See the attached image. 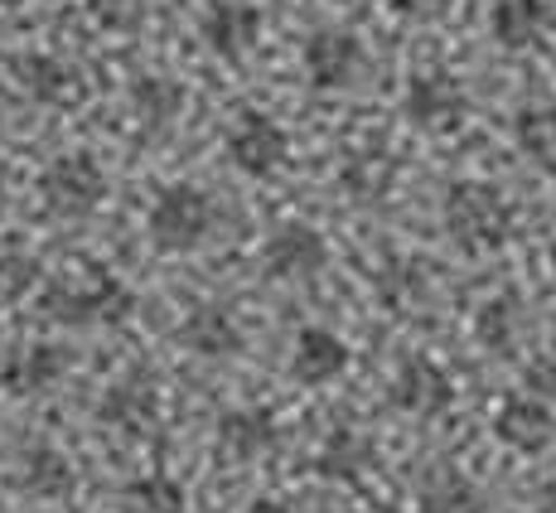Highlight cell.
Here are the masks:
<instances>
[{"mask_svg": "<svg viewBox=\"0 0 556 513\" xmlns=\"http://www.w3.org/2000/svg\"><path fill=\"white\" fill-rule=\"evenodd\" d=\"M522 388H528V398H538V402L556 398V359H547V354L528 359V368H522Z\"/></svg>", "mask_w": 556, "mask_h": 513, "instance_id": "obj_27", "label": "cell"}, {"mask_svg": "<svg viewBox=\"0 0 556 513\" xmlns=\"http://www.w3.org/2000/svg\"><path fill=\"white\" fill-rule=\"evenodd\" d=\"M552 266H556V242H552Z\"/></svg>", "mask_w": 556, "mask_h": 513, "instance_id": "obj_33", "label": "cell"}, {"mask_svg": "<svg viewBox=\"0 0 556 513\" xmlns=\"http://www.w3.org/2000/svg\"><path fill=\"white\" fill-rule=\"evenodd\" d=\"M213 218L218 209L199 185H165L146 213V233L160 252H194L213 233Z\"/></svg>", "mask_w": 556, "mask_h": 513, "instance_id": "obj_3", "label": "cell"}, {"mask_svg": "<svg viewBox=\"0 0 556 513\" xmlns=\"http://www.w3.org/2000/svg\"><path fill=\"white\" fill-rule=\"evenodd\" d=\"M445 233L465 252H494V248H504L513 233V209L494 185L459 179V185H451V195H445Z\"/></svg>", "mask_w": 556, "mask_h": 513, "instance_id": "obj_2", "label": "cell"}, {"mask_svg": "<svg viewBox=\"0 0 556 513\" xmlns=\"http://www.w3.org/2000/svg\"><path fill=\"white\" fill-rule=\"evenodd\" d=\"M0 5H5V10H15V5H25V0H0Z\"/></svg>", "mask_w": 556, "mask_h": 513, "instance_id": "obj_32", "label": "cell"}, {"mask_svg": "<svg viewBox=\"0 0 556 513\" xmlns=\"http://www.w3.org/2000/svg\"><path fill=\"white\" fill-rule=\"evenodd\" d=\"M15 485H20V495L45 499V504H59V499H68L73 489H78V470H73V461L59 451V446L35 441V446L20 451Z\"/></svg>", "mask_w": 556, "mask_h": 513, "instance_id": "obj_15", "label": "cell"}, {"mask_svg": "<svg viewBox=\"0 0 556 513\" xmlns=\"http://www.w3.org/2000/svg\"><path fill=\"white\" fill-rule=\"evenodd\" d=\"M242 513H291V509H286L281 499H252V504L242 509Z\"/></svg>", "mask_w": 556, "mask_h": 513, "instance_id": "obj_30", "label": "cell"}, {"mask_svg": "<svg viewBox=\"0 0 556 513\" xmlns=\"http://www.w3.org/2000/svg\"><path fill=\"white\" fill-rule=\"evenodd\" d=\"M402 107L421 132L445 136L469 116V92L459 88V78H451V73H421V78H412Z\"/></svg>", "mask_w": 556, "mask_h": 513, "instance_id": "obj_9", "label": "cell"}, {"mask_svg": "<svg viewBox=\"0 0 556 513\" xmlns=\"http://www.w3.org/2000/svg\"><path fill=\"white\" fill-rule=\"evenodd\" d=\"M262 266L271 281H315L329 266V242L309 223H281L262 242Z\"/></svg>", "mask_w": 556, "mask_h": 513, "instance_id": "obj_5", "label": "cell"}, {"mask_svg": "<svg viewBox=\"0 0 556 513\" xmlns=\"http://www.w3.org/2000/svg\"><path fill=\"white\" fill-rule=\"evenodd\" d=\"M349 345L334 335V329L325 325H309L295 335V349H291V378L305 383V388H325V383H334L339 373L349 368Z\"/></svg>", "mask_w": 556, "mask_h": 513, "instance_id": "obj_17", "label": "cell"}, {"mask_svg": "<svg viewBox=\"0 0 556 513\" xmlns=\"http://www.w3.org/2000/svg\"><path fill=\"white\" fill-rule=\"evenodd\" d=\"M392 10H397L402 20H421V25H431V20L451 15V0H388Z\"/></svg>", "mask_w": 556, "mask_h": 513, "instance_id": "obj_29", "label": "cell"}, {"mask_svg": "<svg viewBox=\"0 0 556 513\" xmlns=\"http://www.w3.org/2000/svg\"><path fill=\"white\" fill-rule=\"evenodd\" d=\"M199 35L208 39V49L228 63H242V53L262 35V10L252 0H213L199 20Z\"/></svg>", "mask_w": 556, "mask_h": 513, "instance_id": "obj_14", "label": "cell"}, {"mask_svg": "<svg viewBox=\"0 0 556 513\" xmlns=\"http://www.w3.org/2000/svg\"><path fill=\"white\" fill-rule=\"evenodd\" d=\"M451 402H455V383L435 359H406L397 378H392V408L406 416L431 422V416L451 412Z\"/></svg>", "mask_w": 556, "mask_h": 513, "instance_id": "obj_10", "label": "cell"}, {"mask_svg": "<svg viewBox=\"0 0 556 513\" xmlns=\"http://www.w3.org/2000/svg\"><path fill=\"white\" fill-rule=\"evenodd\" d=\"M368 465H378V451H372V441L363 431H354V426H339L315 455L319 479H358Z\"/></svg>", "mask_w": 556, "mask_h": 513, "instance_id": "obj_22", "label": "cell"}, {"mask_svg": "<svg viewBox=\"0 0 556 513\" xmlns=\"http://www.w3.org/2000/svg\"><path fill=\"white\" fill-rule=\"evenodd\" d=\"M98 15L112 29H136L146 20V0H98Z\"/></svg>", "mask_w": 556, "mask_h": 513, "instance_id": "obj_28", "label": "cell"}, {"mask_svg": "<svg viewBox=\"0 0 556 513\" xmlns=\"http://www.w3.org/2000/svg\"><path fill=\"white\" fill-rule=\"evenodd\" d=\"M185 485L165 470H151V475H136L131 485L122 489V513H185Z\"/></svg>", "mask_w": 556, "mask_h": 513, "instance_id": "obj_23", "label": "cell"}, {"mask_svg": "<svg viewBox=\"0 0 556 513\" xmlns=\"http://www.w3.org/2000/svg\"><path fill=\"white\" fill-rule=\"evenodd\" d=\"M513 136L532 160H556V107L552 102H528L513 116Z\"/></svg>", "mask_w": 556, "mask_h": 513, "instance_id": "obj_25", "label": "cell"}, {"mask_svg": "<svg viewBox=\"0 0 556 513\" xmlns=\"http://www.w3.org/2000/svg\"><path fill=\"white\" fill-rule=\"evenodd\" d=\"M522 305H518V296H494L484 310H479V320H475V329H479V339H484L494 354H513L518 349V339H522Z\"/></svg>", "mask_w": 556, "mask_h": 513, "instance_id": "obj_24", "label": "cell"}, {"mask_svg": "<svg viewBox=\"0 0 556 513\" xmlns=\"http://www.w3.org/2000/svg\"><path fill=\"white\" fill-rule=\"evenodd\" d=\"M131 107H136L146 132L160 136L175 126L179 112H185V88H179L175 78H165V73H146V78H136V88H131Z\"/></svg>", "mask_w": 556, "mask_h": 513, "instance_id": "obj_21", "label": "cell"}, {"mask_svg": "<svg viewBox=\"0 0 556 513\" xmlns=\"http://www.w3.org/2000/svg\"><path fill=\"white\" fill-rule=\"evenodd\" d=\"M213 446H218V461L248 465L276 446V426H271V416L256 412V408H232V412H223Z\"/></svg>", "mask_w": 556, "mask_h": 513, "instance_id": "obj_18", "label": "cell"}, {"mask_svg": "<svg viewBox=\"0 0 556 513\" xmlns=\"http://www.w3.org/2000/svg\"><path fill=\"white\" fill-rule=\"evenodd\" d=\"M63 373H68V354H63L59 345H45V339L15 345L0 359V392H10V398H39Z\"/></svg>", "mask_w": 556, "mask_h": 513, "instance_id": "obj_11", "label": "cell"}, {"mask_svg": "<svg viewBox=\"0 0 556 513\" xmlns=\"http://www.w3.org/2000/svg\"><path fill=\"white\" fill-rule=\"evenodd\" d=\"M532 513H556V499H542V504L532 509Z\"/></svg>", "mask_w": 556, "mask_h": 513, "instance_id": "obj_31", "label": "cell"}, {"mask_svg": "<svg viewBox=\"0 0 556 513\" xmlns=\"http://www.w3.org/2000/svg\"><path fill=\"white\" fill-rule=\"evenodd\" d=\"M301 68L315 92H334L349 88L363 68V45L349 29H315L301 49Z\"/></svg>", "mask_w": 556, "mask_h": 513, "instance_id": "obj_8", "label": "cell"}, {"mask_svg": "<svg viewBox=\"0 0 556 513\" xmlns=\"http://www.w3.org/2000/svg\"><path fill=\"white\" fill-rule=\"evenodd\" d=\"M175 345L199 359H232L242 349V329L228 305H194L175 329Z\"/></svg>", "mask_w": 556, "mask_h": 513, "instance_id": "obj_16", "label": "cell"}, {"mask_svg": "<svg viewBox=\"0 0 556 513\" xmlns=\"http://www.w3.org/2000/svg\"><path fill=\"white\" fill-rule=\"evenodd\" d=\"M39 195L53 218H88L106 195V175L88 151H68L49 160V170L39 175Z\"/></svg>", "mask_w": 556, "mask_h": 513, "instance_id": "obj_4", "label": "cell"}, {"mask_svg": "<svg viewBox=\"0 0 556 513\" xmlns=\"http://www.w3.org/2000/svg\"><path fill=\"white\" fill-rule=\"evenodd\" d=\"M45 315L53 325L88 329V325H116L131 315L136 296L126 291V281H116L106 266H83L78 276H59L45 291Z\"/></svg>", "mask_w": 556, "mask_h": 513, "instance_id": "obj_1", "label": "cell"}, {"mask_svg": "<svg viewBox=\"0 0 556 513\" xmlns=\"http://www.w3.org/2000/svg\"><path fill=\"white\" fill-rule=\"evenodd\" d=\"M484 509H489L484 489L455 465L426 470L421 489H416V513H484Z\"/></svg>", "mask_w": 556, "mask_h": 513, "instance_id": "obj_19", "label": "cell"}, {"mask_svg": "<svg viewBox=\"0 0 556 513\" xmlns=\"http://www.w3.org/2000/svg\"><path fill=\"white\" fill-rule=\"evenodd\" d=\"M286 151H291V136L286 126L276 122L271 112H242L228 132V155L242 175L252 179H266L286 165Z\"/></svg>", "mask_w": 556, "mask_h": 513, "instance_id": "obj_6", "label": "cell"}, {"mask_svg": "<svg viewBox=\"0 0 556 513\" xmlns=\"http://www.w3.org/2000/svg\"><path fill=\"white\" fill-rule=\"evenodd\" d=\"M39 281L35 252H25L15 238H0V301H20Z\"/></svg>", "mask_w": 556, "mask_h": 513, "instance_id": "obj_26", "label": "cell"}, {"mask_svg": "<svg viewBox=\"0 0 556 513\" xmlns=\"http://www.w3.org/2000/svg\"><path fill=\"white\" fill-rule=\"evenodd\" d=\"M547 25H552L547 0H498L489 10V35L504 49H532Z\"/></svg>", "mask_w": 556, "mask_h": 513, "instance_id": "obj_20", "label": "cell"}, {"mask_svg": "<svg viewBox=\"0 0 556 513\" xmlns=\"http://www.w3.org/2000/svg\"><path fill=\"white\" fill-rule=\"evenodd\" d=\"M98 422L112 426V431H122V436H146L160 422L155 383L146 378V373H126V378H116L98 402Z\"/></svg>", "mask_w": 556, "mask_h": 513, "instance_id": "obj_13", "label": "cell"}, {"mask_svg": "<svg viewBox=\"0 0 556 513\" xmlns=\"http://www.w3.org/2000/svg\"><path fill=\"white\" fill-rule=\"evenodd\" d=\"M10 73L20 78V88H25L29 98L45 107H59V112H73V107L88 102V78H83V68H73L68 59H53V53H15Z\"/></svg>", "mask_w": 556, "mask_h": 513, "instance_id": "obj_7", "label": "cell"}, {"mask_svg": "<svg viewBox=\"0 0 556 513\" xmlns=\"http://www.w3.org/2000/svg\"><path fill=\"white\" fill-rule=\"evenodd\" d=\"M494 436L518 455H538L556 441V416L547 402L528 398V392H508L494 412Z\"/></svg>", "mask_w": 556, "mask_h": 513, "instance_id": "obj_12", "label": "cell"}]
</instances>
